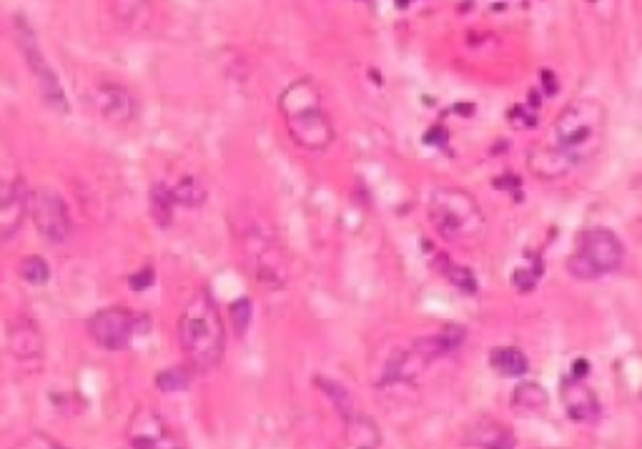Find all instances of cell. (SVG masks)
Returning <instances> with one entry per match:
<instances>
[{"label": "cell", "instance_id": "7402d4cb", "mask_svg": "<svg viewBox=\"0 0 642 449\" xmlns=\"http://www.w3.org/2000/svg\"><path fill=\"white\" fill-rule=\"evenodd\" d=\"M171 189H174L176 204L184 209H201L206 204V189L196 176H181Z\"/></svg>", "mask_w": 642, "mask_h": 449}, {"label": "cell", "instance_id": "5b68a950", "mask_svg": "<svg viewBox=\"0 0 642 449\" xmlns=\"http://www.w3.org/2000/svg\"><path fill=\"white\" fill-rule=\"evenodd\" d=\"M429 221L442 239L464 244L469 249L485 239L487 219L477 199L457 186H439L429 196Z\"/></svg>", "mask_w": 642, "mask_h": 449}, {"label": "cell", "instance_id": "4316f807", "mask_svg": "<svg viewBox=\"0 0 642 449\" xmlns=\"http://www.w3.org/2000/svg\"><path fill=\"white\" fill-rule=\"evenodd\" d=\"M18 271H21V279L31 286H46L48 279H51V266L38 254L26 256L18 266Z\"/></svg>", "mask_w": 642, "mask_h": 449}, {"label": "cell", "instance_id": "d4e9b609", "mask_svg": "<svg viewBox=\"0 0 642 449\" xmlns=\"http://www.w3.org/2000/svg\"><path fill=\"white\" fill-rule=\"evenodd\" d=\"M349 434H352V442L357 444V449H374L379 444V429L377 424L372 422V419L367 417H359V414H354L352 419H349Z\"/></svg>", "mask_w": 642, "mask_h": 449}, {"label": "cell", "instance_id": "3957f363", "mask_svg": "<svg viewBox=\"0 0 642 449\" xmlns=\"http://www.w3.org/2000/svg\"><path fill=\"white\" fill-rule=\"evenodd\" d=\"M241 261L251 279L264 289H284L291 279L289 259L276 229L256 211H241L234 221Z\"/></svg>", "mask_w": 642, "mask_h": 449}, {"label": "cell", "instance_id": "1f68e13d", "mask_svg": "<svg viewBox=\"0 0 642 449\" xmlns=\"http://www.w3.org/2000/svg\"><path fill=\"white\" fill-rule=\"evenodd\" d=\"M590 3H602V0H590Z\"/></svg>", "mask_w": 642, "mask_h": 449}, {"label": "cell", "instance_id": "9c48e42d", "mask_svg": "<svg viewBox=\"0 0 642 449\" xmlns=\"http://www.w3.org/2000/svg\"><path fill=\"white\" fill-rule=\"evenodd\" d=\"M141 322L143 317L133 314L131 309L106 307L88 317V334L106 352H126L131 349L136 334L143 332Z\"/></svg>", "mask_w": 642, "mask_h": 449}, {"label": "cell", "instance_id": "4fadbf2b", "mask_svg": "<svg viewBox=\"0 0 642 449\" xmlns=\"http://www.w3.org/2000/svg\"><path fill=\"white\" fill-rule=\"evenodd\" d=\"M560 399L565 412L570 414L572 422L577 424H595L600 419L602 407L597 394L592 392L590 384L582 377H575V374H567V377L560 379Z\"/></svg>", "mask_w": 642, "mask_h": 449}, {"label": "cell", "instance_id": "ba28073f", "mask_svg": "<svg viewBox=\"0 0 642 449\" xmlns=\"http://www.w3.org/2000/svg\"><path fill=\"white\" fill-rule=\"evenodd\" d=\"M28 216H31L41 239H46L48 244H66L73 231L71 209H68L66 199L58 191L46 189V186L31 189Z\"/></svg>", "mask_w": 642, "mask_h": 449}, {"label": "cell", "instance_id": "83f0119b", "mask_svg": "<svg viewBox=\"0 0 642 449\" xmlns=\"http://www.w3.org/2000/svg\"><path fill=\"white\" fill-rule=\"evenodd\" d=\"M11 449H68V447L63 442H58L56 437H51V434L41 432V429H33V432L23 434Z\"/></svg>", "mask_w": 642, "mask_h": 449}, {"label": "cell", "instance_id": "8992f818", "mask_svg": "<svg viewBox=\"0 0 642 449\" xmlns=\"http://www.w3.org/2000/svg\"><path fill=\"white\" fill-rule=\"evenodd\" d=\"M622 259H625V246L615 231L595 226L575 236V251L567 259V271L575 279L592 281L620 269Z\"/></svg>", "mask_w": 642, "mask_h": 449}, {"label": "cell", "instance_id": "f1b7e54d", "mask_svg": "<svg viewBox=\"0 0 642 449\" xmlns=\"http://www.w3.org/2000/svg\"><path fill=\"white\" fill-rule=\"evenodd\" d=\"M229 314H231V327H234V332L239 334V337H244L246 329L251 327V317H254V309H251L249 299H246V296L236 299V302L229 307Z\"/></svg>", "mask_w": 642, "mask_h": 449}, {"label": "cell", "instance_id": "ac0fdd59", "mask_svg": "<svg viewBox=\"0 0 642 449\" xmlns=\"http://www.w3.org/2000/svg\"><path fill=\"white\" fill-rule=\"evenodd\" d=\"M550 404L547 399V392L535 382H522L520 387H515L512 392V409L517 414H525V417H535V414H542Z\"/></svg>", "mask_w": 642, "mask_h": 449}, {"label": "cell", "instance_id": "277c9868", "mask_svg": "<svg viewBox=\"0 0 642 449\" xmlns=\"http://www.w3.org/2000/svg\"><path fill=\"white\" fill-rule=\"evenodd\" d=\"M607 108L595 98L572 101L557 116L552 128V148L567 161L570 169L595 159L605 146Z\"/></svg>", "mask_w": 642, "mask_h": 449}, {"label": "cell", "instance_id": "cb8c5ba5", "mask_svg": "<svg viewBox=\"0 0 642 449\" xmlns=\"http://www.w3.org/2000/svg\"><path fill=\"white\" fill-rule=\"evenodd\" d=\"M316 384H319L321 392H324L329 399H332L334 407H337V412L344 417V422H349V419H352L354 414H357V409H354L352 394H349L347 389L342 387V384L332 382V379H324V377H316Z\"/></svg>", "mask_w": 642, "mask_h": 449}, {"label": "cell", "instance_id": "f546056e", "mask_svg": "<svg viewBox=\"0 0 642 449\" xmlns=\"http://www.w3.org/2000/svg\"><path fill=\"white\" fill-rule=\"evenodd\" d=\"M128 284H131L136 291L148 289V286L153 284V269H151V266H143L141 271H136V274H133L131 279H128Z\"/></svg>", "mask_w": 642, "mask_h": 449}, {"label": "cell", "instance_id": "4dcf8cb0", "mask_svg": "<svg viewBox=\"0 0 642 449\" xmlns=\"http://www.w3.org/2000/svg\"><path fill=\"white\" fill-rule=\"evenodd\" d=\"M572 374H575V377H582V379H585L587 374H590V364L582 362V359H577L575 367H572Z\"/></svg>", "mask_w": 642, "mask_h": 449}, {"label": "cell", "instance_id": "30bf717a", "mask_svg": "<svg viewBox=\"0 0 642 449\" xmlns=\"http://www.w3.org/2000/svg\"><path fill=\"white\" fill-rule=\"evenodd\" d=\"M31 189L16 166H0V244L16 239L28 216Z\"/></svg>", "mask_w": 642, "mask_h": 449}, {"label": "cell", "instance_id": "7a4b0ae2", "mask_svg": "<svg viewBox=\"0 0 642 449\" xmlns=\"http://www.w3.org/2000/svg\"><path fill=\"white\" fill-rule=\"evenodd\" d=\"M279 111L291 141L309 154H321L334 143L332 116L324 108L319 86L311 78H296L281 91Z\"/></svg>", "mask_w": 642, "mask_h": 449}, {"label": "cell", "instance_id": "ffe728a7", "mask_svg": "<svg viewBox=\"0 0 642 449\" xmlns=\"http://www.w3.org/2000/svg\"><path fill=\"white\" fill-rule=\"evenodd\" d=\"M490 367L502 377H525L530 369V359L517 347H497L490 354Z\"/></svg>", "mask_w": 642, "mask_h": 449}, {"label": "cell", "instance_id": "44dd1931", "mask_svg": "<svg viewBox=\"0 0 642 449\" xmlns=\"http://www.w3.org/2000/svg\"><path fill=\"white\" fill-rule=\"evenodd\" d=\"M530 171L537 179H560L570 171L567 161L557 154L555 148H535L530 154Z\"/></svg>", "mask_w": 642, "mask_h": 449}, {"label": "cell", "instance_id": "8fae6325", "mask_svg": "<svg viewBox=\"0 0 642 449\" xmlns=\"http://www.w3.org/2000/svg\"><path fill=\"white\" fill-rule=\"evenodd\" d=\"M126 442L128 449H181L174 427L146 404L133 409L126 427Z\"/></svg>", "mask_w": 642, "mask_h": 449}, {"label": "cell", "instance_id": "9a60e30c", "mask_svg": "<svg viewBox=\"0 0 642 449\" xmlns=\"http://www.w3.org/2000/svg\"><path fill=\"white\" fill-rule=\"evenodd\" d=\"M464 337H467V332H464L462 327H457V324H447L442 332L417 339V342L412 344V349L417 352V357L422 359L424 364H432L437 362L439 357H447L449 352L462 347Z\"/></svg>", "mask_w": 642, "mask_h": 449}, {"label": "cell", "instance_id": "603a6c76", "mask_svg": "<svg viewBox=\"0 0 642 449\" xmlns=\"http://www.w3.org/2000/svg\"><path fill=\"white\" fill-rule=\"evenodd\" d=\"M437 264H439L437 269L442 271L444 279H447L454 289L464 291V294H474V291H477V279L472 276V271L464 269V266H459V264H454V261L444 254L437 256Z\"/></svg>", "mask_w": 642, "mask_h": 449}, {"label": "cell", "instance_id": "484cf974", "mask_svg": "<svg viewBox=\"0 0 642 449\" xmlns=\"http://www.w3.org/2000/svg\"><path fill=\"white\" fill-rule=\"evenodd\" d=\"M191 377H194V369L184 362V364H179V367H171V369H164V372H158L156 384L161 392H184V389H189Z\"/></svg>", "mask_w": 642, "mask_h": 449}, {"label": "cell", "instance_id": "d6986e66", "mask_svg": "<svg viewBox=\"0 0 642 449\" xmlns=\"http://www.w3.org/2000/svg\"><path fill=\"white\" fill-rule=\"evenodd\" d=\"M156 0H111V11L116 21L126 28H143L151 18Z\"/></svg>", "mask_w": 642, "mask_h": 449}, {"label": "cell", "instance_id": "6da1fadb", "mask_svg": "<svg viewBox=\"0 0 642 449\" xmlns=\"http://www.w3.org/2000/svg\"><path fill=\"white\" fill-rule=\"evenodd\" d=\"M179 344L194 372H211L226 352V322L209 289H196L179 314Z\"/></svg>", "mask_w": 642, "mask_h": 449}, {"label": "cell", "instance_id": "e0dca14e", "mask_svg": "<svg viewBox=\"0 0 642 449\" xmlns=\"http://www.w3.org/2000/svg\"><path fill=\"white\" fill-rule=\"evenodd\" d=\"M176 199H174V189L164 181H158V184L151 186L148 191V214L151 219L156 221L161 229H169L174 224V211H176Z\"/></svg>", "mask_w": 642, "mask_h": 449}, {"label": "cell", "instance_id": "2e32d148", "mask_svg": "<svg viewBox=\"0 0 642 449\" xmlns=\"http://www.w3.org/2000/svg\"><path fill=\"white\" fill-rule=\"evenodd\" d=\"M467 442L477 449H515V434L507 424L485 417L469 427Z\"/></svg>", "mask_w": 642, "mask_h": 449}, {"label": "cell", "instance_id": "52a82bcc", "mask_svg": "<svg viewBox=\"0 0 642 449\" xmlns=\"http://www.w3.org/2000/svg\"><path fill=\"white\" fill-rule=\"evenodd\" d=\"M16 43H18V48H21L23 58H26L28 73H31L33 81H36V88H38V93H41L43 103L58 113L71 111V108H68L66 91H63V83H61V78H58L56 68L48 63L46 53H43L41 43H38L36 31H33L31 23H28L23 16H16Z\"/></svg>", "mask_w": 642, "mask_h": 449}, {"label": "cell", "instance_id": "5bb4252c", "mask_svg": "<svg viewBox=\"0 0 642 449\" xmlns=\"http://www.w3.org/2000/svg\"><path fill=\"white\" fill-rule=\"evenodd\" d=\"M8 352L18 362H36L43 357V334L31 317H16L8 322Z\"/></svg>", "mask_w": 642, "mask_h": 449}, {"label": "cell", "instance_id": "7c38bea8", "mask_svg": "<svg viewBox=\"0 0 642 449\" xmlns=\"http://www.w3.org/2000/svg\"><path fill=\"white\" fill-rule=\"evenodd\" d=\"M93 108L98 111V116L111 126H131L138 116V101L133 96L131 88H126L123 83L116 81H103L93 88L91 93Z\"/></svg>", "mask_w": 642, "mask_h": 449}]
</instances>
